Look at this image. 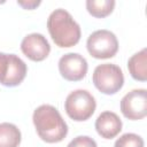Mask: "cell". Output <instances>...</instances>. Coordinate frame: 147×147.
<instances>
[{
	"label": "cell",
	"instance_id": "obj_1",
	"mask_svg": "<svg viewBox=\"0 0 147 147\" xmlns=\"http://www.w3.org/2000/svg\"><path fill=\"white\" fill-rule=\"evenodd\" d=\"M32 121L38 136L48 144L60 142L68 134V125L54 106L41 105L36 108Z\"/></svg>",
	"mask_w": 147,
	"mask_h": 147
},
{
	"label": "cell",
	"instance_id": "obj_2",
	"mask_svg": "<svg viewBox=\"0 0 147 147\" xmlns=\"http://www.w3.org/2000/svg\"><path fill=\"white\" fill-rule=\"evenodd\" d=\"M48 32L59 47H72L80 39V26L69 11L59 8L51 13L47 20Z\"/></svg>",
	"mask_w": 147,
	"mask_h": 147
},
{
	"label": "cell",
	"instance_id": "obj_3",
	"mask_svg": "<svg viewBox=\"0 0 147 147\" xmlns=\"http://www.w3.org/2000/svg\"><path fill=\"white\" fill-rule=\"evenodd\" d=\"M95 108V99L86 90H76L69 93L64 101V109L67 115L76 122L88 119L94 114Z\"/></svg>",
	"mask_w": 147,
	"mask_h": 147
},
{
	"label": "cell",
	"instance_id": "obj_4",
	"mask_svg": "<svg viewBox=\"0 0 147 147\" xmlns=\"http://www.w3.org/2000/svg\"><path fill=\"white\" fill-rule=\"evenodd\" d=\"M93 84L103 94L110 95L117 93L124 84L122 69L113 63L99 64L93 71Z\"/></svg>",
	"mask_w": 147,
	"mask_h": 147
},
{
	"label": "cell",
	"instance_id": "obj_5",
	"mask_svg": "<svg viewBox=\"0 0 147 147\" xmlns=\"http://www.w3.org/2000/svg\"><path fill=\"white\" fill-rule=\"evenodd\" d=\"M86 48L95 59H110L118 51V40L109 30H96L88 36Z\"/></svg>",
	"mask_w": 147,
	"mask_h": 147
},
{
	"label": "cell",
	"instance_id": "obj_6",
	"mask_svg": "<svg viewBox=\"0 0 147 147\" xmlns=\"http://www.w3.org/2000/svg\"><path fill=\"white\" fill-rule=\"evenodd\" d=\"M26 64L15 54L0 53V84L7 87L20 85L26 76Z\"/></svg>",
	"mask_w": 147,
	"mask_h": 147
},
{
	"label": "cell",
	"instance_id": "obj_7",
	"mask_svg": "<svg viewBox=\"0 0 147 147\" xmlns=\"http://www.w3.org/2000/svg\"><path fill=\"white\" fill-rule=\"evenodd\" d=\"M121 111L131 121L144 118L147 115V91L137 88L126 93L121 100Z\"/></svg>",
	"mask_w": 147,
	"mask_h": 147
},
{
	"label": "cell",
	"instance_id": "obj_8",
	"mask_svg": "<svg viewBox=\"0 0 147 147\" xmlns=\"http://www.w3.org/2000/svg\"><path fill=\"white\" fill-rule=\"evenodd\" d=\"M87 61L78 53H67L59 60V71L69 82L82 80L87 74Z\"/></svg>",
	"mask_w": 147,
	"mask_h": 147
},
{
	"label": "cell",
	"instance_id": "obj_9",
	"mask_svg": "<svg viewBox=\"0 0 147 147\" xmlns=\"http://www.w3.org/2000/svg\"><path fill=\"white\" fill-rule=\"evenodd\" d=\"M21 51L31 61L40 62L49 55L51 46L41 33H30L23 38Z\"/></svg>",
	"mask_w": 147,
	"mask_h": 147
},
{
	"label": "cell",
	"instance_id": "obj_10",
	"mask_svg": "<svg viewBox=\"0 0 147 147\" xmlns=\"http://www.w3.org/2000/svg\"><path fill=\"white\" fill-rule=\"evenodd\" d=\"M95 130L105 139H113L122 131V121L113 111L101 113L95 121Z\"/></svg>",
	"mask_w": 147,
	"mask_h": 147
},
{
	"label": "cell",
	"instance_id": "obj_11",
	"mask_svg": "<svg viewBox=\"0 0 147 147\" xmlns=\"http://www.w3.org/2000/svg\"><path fill=\"white\" fill-rule=\"evenodd\" d=\"M127 69L133 79L139 82L147 80V49L142 48L140 52L133 54L127 61Z\"/></svg>",
	"mask_w": 147,
	"mask_h": 147
},
{
	"label": "cell",
	"instance_id": "obj_12",
	"mask_svg": "<svg viewBox=\"0 0 147 147\" xmlns=\"http://www.w3.org/2000/svg\"><path fill=\"white\" fill-rule=\"evenodd\" d=\"M21 131L11 123H0V147H18Z\"/></svg>",
	"mask_w": 147,
	"mask_h": 147
},
{
	"label": "cell",
	"instance_id": "obj_13",
	"mask_svg": "<svg viewBox=\"0 0 147 147\" xmlns=\"http://www.w3.org/2000/svg\"><path fill=\"white\" fill-rule=\"evenodd\" d=\"M115 7L114 0H87L86 9L87 11L96 18H103L113 13Z\"/></svg>",
	"mask_w": 147,
	"mask_h": 147
},
{
	"label": "cell",
	"instance_id": "obj_14",
	"mask_svg": "<svg viewBox=\"0 0 147 147\" xmlns=\"http://www.w3.org/2000/svg\"><path fill=\"white\" fill-rule=\"evenodd\" d=\"M114 147H144V139L136 133H125L115 141Z\"/></svg>",
	"mask_w": 147,
	"mask_h": 147
},
{
	"label": "cell",
	"instance_id": "obj_15",
	"mask_svg": "<svg viewBox=\"0 0 147 147\" xmlns=\"http://www.w3.org/2000/svg\"><path fill=\"white\" fill-rule=\"evenodd\" d=\"M67 147H98L95 140L87 136H78L74 138Z\"/></svg>",
	"mask_w": 147,
	"mask_h": 147
},
{
	"label": "cell",
	"instance_id": "obj_16",
	"mask_svg": "<svg viewBox=\"0 0 147 147\" xmlns=\"http://www.w3.org/2000/svg\"><path fill=\"white\" fill-rule=\"evenodd\" d=\"M17 3L24 9H33L40 5V1H17Z\"/></svg>",
	"mask_w": 147,
	"mask_h": 147
}]
</instances>
